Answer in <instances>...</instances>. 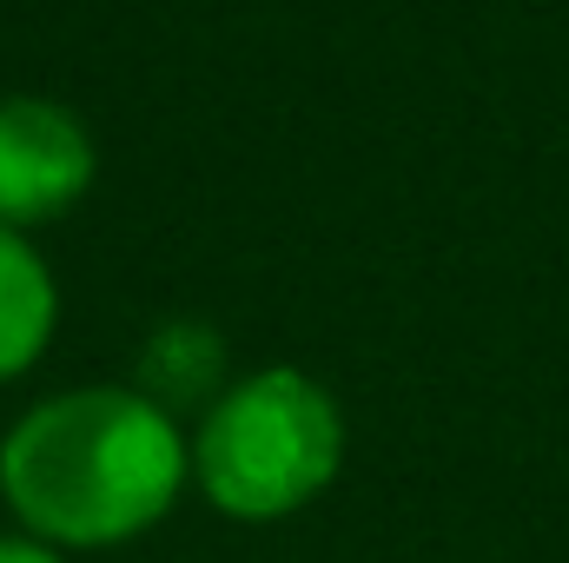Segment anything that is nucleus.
Segmentation results:
<instances>
[{"label":"nucleus","instance_id":"1","mask_svg":"<svg viewBox=\"0 0 569 563\" xmlns=\"http://www.w3.org/2000/svg\"><path fill=\"white\" fill-rule=\"evenodd\" d=\"M192 484V437L140 385H73L27 405L0 437V497L13 531L53 551H113L146 537Z\"/></svg>","mask_w":569,"mask_h":563},{"label":"nucleus","instance_id":"2","mask_svg":"<svg viewBox=\"0 0 569 563\" xmlns=\"http://www.w3.org/2000/svg\"><path fill=\"white\" fill-rule=\"evenodd\" d=\"M338 464H345V412L298 365L232 378L192 424V484L232 524L298 517L331 491Z\"/></svg>","mask_w":569,"mask_h":563},{"label":"nucleus","instance_id":"3","mask_svg":"<svg viewBox=\"0 0 569 563\" xmlns=\"http://www.w3.org/2000/svg\"><path fill=\"white\" fill-rule=\"evenodd\" d=\"M100 172V146L87 120L47 93L0 100V226L33 233L87 199Z\"/></svg>","mask_w":569,"mask_h":563},{"label":"nucleus","instance_id":"4","mask_svg":"<svg viewBox=\"0 0 569 563\" xmlns=\"http://www.w3.org/2000/svg\"><path fill=\"white\" fill-rule=\"evenodd\" d=\"M60 325V285L40 246L13 226H0V385L27 378Z\"/></svg>","mask_w":569,"mask_h":563},{"label":"nucleus","instance_id":"5","mask_svg":"<svg viewBox=\"0 0 569 563\" xmlns=\"http://www.w3.org/2000/svg\"><path fill=\"white\" fill-rule=\"evenodd\" d=\"M133 385H140L159 412H172V418L206 412V405L232 385V378H226V338H219L212 325H199V318L159 325V332L146 338Z\"/></svg>","mask_w":569,"mask_h":563},{"label":"nucleus","instance_id":"6","mask_svg":"<svg viewBox=\"0 0 569 563\" xmlns=\"http://www.w3.org/2000/svg\"><path fill=\"white\" fill-rule=\"evenodd\" d=\"M0 563H67V551L27 537V531H0Z\"/></svg>","mask_w":569,"mask_h":563}]
</instances>
